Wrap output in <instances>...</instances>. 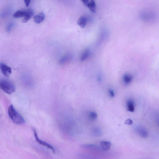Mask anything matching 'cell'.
<instances>
[{"label":"cell","mask_w":159,"mask_h":159,"mask_svg":"<svg viewBox=\"0 0 159 159\" xmlns=\"http://www.w3.org/2000/svg\"><path fill=\"white\" fill-rule=\"evenodd\" d=\"M81 1L90 11L94 13L96 12L97 5L94 0H81Z\"/></svg>","instance_id":"5b68a950"},{"label":"cell","mask_w":159,"mask_h":159,"mask_svg":"<svg viewBox=\"0 0 159 159\" xmlns=\"http://www.w3.org/2000/svg\"><path fill=\"white\" fill-rule=\"evenodd\" d=\"M127 110L131 112H134L135 109V102L133 99H129L126 102Z\"/></svg>","instance_id":"9c48e42d"},{"label":"cell","mask_w":159,"mask_h":159,"mask_svg":"<svg viewBox=\"0 0 159 159\" xmlns=\"http://www.w3.org/2000/svg\"><path fill=\"white\" fill-rule=\"evenodd\" d=\"M72 58V56L71 54H67L62 57L60 61V64H65L68 62L70 61Z\"/></svg>","instance_id":"2e32d148"},{"label":"cell","mask_w":159,"mask_h":159,"mask_svg":"<svg viewBox=\"0 0 159 159\" xmlns=\"http://www.w3.org/2000/svg\"><path fill=\"white\" fill-rule=\"evenodd\" d=\"M45 15L43 12H40L35 16L34 18V21L36 24H40L44 20Z\"/></svg>","instance_id":"30bf717a"},{"label":"cell","mask_w":159,"mask_h":159,"mask_svg":"<svg viewBox=\"0 0 159 159\" xmlns=\"http://www.w3.org/2000/svg\"><path fill=\"white\" fill-rule=\"evenodd\" d=\"M133 80V76L130 74H125L123 76V81L126 84L128 85L130 84Z\"/></svg>","instance_id":"5bb4252c"},{"label":"cell","mask_w":159,"mask_h":159,"mask_svg":"<svg viewBox=\"0 0 159 159\" xmlns=\"http://www.w3.org/2000/svg\"><path fill=\"white\" fill-rule=\"evenodd\" d=\"M31 0H24L25 5L26 7H28L30 5Z\"/></svg>","instance_id":"44dd1931"},{"label":"cell","mask_w":159,"mask_h":159,"mask_svg":"<svg viewBox=\"0 0 159 159\" xmlns=\"http://www.w3.org/2000/svg\"><path fill=\"white\" fill-rule=\"evenodd\" d=\"M90 51L88 49H87L83 51L82 53L81 57L80 60L81 61H84L89 58L90 56Z\"/></svg>","instance_id":"7c38bea8"},{"label":"cell","mask_w":159,"mask_h":159,"mask_svg":"<svg viewBox=\"0 0 159 159\" xmlns=\"http://www.w3.org/2000/svg\"><path fill=\"white\" fill-rule=\"evenodd\" d=\"M14 24L13 22H10L7 26V31L10 32L13 26H14Z\"/></svg>","instance_id":"ac0fdd59"},{"label":"cell","mask_w":159,"mask_h":159,"mask_svg":"<svg viewBox=\"0 0 159 159\" xmlns=\"http://www.w3.org/2000/svg\"><path fill=\"white\" fill-rule=\"evenodd\" d=\"M109 95L111 97L113 98L115 96V93L112 90H108Z\"/></svg>","instance_id":"d6986e66"},{"label":"cell","mask_w":159,"mask_h":159,"mask_svg":"<svg viewBox=\"0 0 159 159\" xmlns=\"http://www.w3.org/2000/svg\"><path fill=\"white\" fill-rule=\"evenodd\" d=\"M89 116L90 119L93 120H95L97 119L98 115L96 112L93 111L90 113Z\"/></svg>","instance_id":"e0dca14e"},{"label":"cell","mask_w":159,"mask_h":159,"mask_svg":"<svg viewBox=\"0 0 159 159\" xmlns=\"http://www.w3.org/2000/svg\"><path fill=\"white\" fill-rule=\"evenodd\" d=\"M34 134L35 139V140L38 144L42 146L47 147V148L51 149L53 153H55L56 152V149L54 148L50 144L45 142L44 141L40 140L39 138L37 131L34 129L33 130Z\"/></svg>","instance_id":"277c9868"},{"label":"cell","mask_w":159,"mask_h":159,"mask_svg":"<svg viewBox=\"0 0 159 159\" xmlns=\"http://www.w3.org/2000/svg\"><path fill=\"white\" fill-rule=\"evenodd\" d=\"M81 148L84 149H88L93 151H96L99 152L103 151L101 148H100L97 145L92 144H86L82 145Z\"/></svg>","instance_id":"52a82bcc"},{"label":"cell","mask_w":159,"mask_h":159,"mask_svg":"<svg viewBox=\"0 0 159 159\" xmlns=\"http://www.w3.org/2000/svg\"><path fill=\"white\" fill-rule=\"evenodd\" d=\"M33 11L31 9H26L25 10H19L15 12L13 15L15 18H19L24 17L22 21L23 23L28 22L33 15Z\"/></svg>","instance_id":"7a4b0ae2"},{"label":"cell","mask_w":159,"mask_h":159,"mask_svg":"<svg viewBox=\"0 0 159 159\" xmlns=\"http://www.w3.org/2000/svg\"><path fill=\"white\" fill-rule=\"evenodd\" d=\"M87 22V17L84 16H82L79 18L77 24L81 28H85Z\"/></svg>","instance_id":"8fae6325"},{"label":"cell","mask_w":159,"mask_h":159,"mask_svg":"<svg viewBox=\"0 0 159 159\" xmlns=\"http://www.w3.org/2000/svg\"><path fill=\"white\" fill-rule=\"evenodd\" d=\"M0 87L3 91L8 94L14 92L15 86L11 81L6 79H2L0 82Z\"/></svg>","instance_id":"3957f363"},{"label":"cell","mask_w":159,"mask_h":159,"mask_svg":"<svg viewBox=\"0 0 159 159\" xmlns=\"http://www.w3.org/2000/svg\"><path fill=\"white\" fill-rule=\"evenodd\" d=\"M136 130L141 137L145 138L148 137V132L143 127L140 126H138L136 128Z\"/></svg>","instance_id":"ba28073f"},{"label":"cell","mask_w":159,"mask_h":159,"mask_svg":"<svg viewBox=\"0 0 159 159\" xmlns=\"http://www.w3.org/2000/svg\"><path fill=\"white\" fill-rule=\"evenodd\" d=\"M1 69L3 74L6 76H10L12 73L11 68L3 63H1Z\"/></svg>","instance_id":"8992f818"},{"label":"cell","mask_w":159,"mask_h":159,"mask_svg":"<svg viewBox=\"0 0 159 159\" xmlns=\"http://www.w3.org/2000/svg\"><path fill=\"white\" fill-rule=\"evenodd\" d=\"M100 145L103 151H108L110 149L111 144L110 142L102 141L100 143Z\"/></svg>","instance_id":"4fadbf2b"},{"label":"cell","mask_w":159,"mask_h":159,"mask_svg":"<svg viewBox=\"0 0 159 159\" xmlns=\"http://www.w3.org/2000/svg\"><path fill=\"white\" fill-rule=\"evenodd\" d=\"M92 133L95 137H100L103 135V132L101 130L98 128H94L92 131Z\"/></svg>","instance_id":"9a60e30c"},{"label":"cell","mask_w":159,"mask_h":159,"mask_svg":"<svg viewBox=\"0 0 159 159\" xmlns=\"http://www.w3.org/2000/svg\"><path fill=\"white\" fill-rule=\"evenodd\" d=\"M132 120L130 119H127L125 122V124L127 125H131L133 124Z\"/></svg>","instance_id":"ffe728a7"},{"label":"cell","mask_w":159,"mask_h":159,"mask_svg":"<svg viewBox=\"0 0 159 159\" xmlns=\"http://www.w3.org/2000/svg\"><path fill=\"white\" fill-rule=\"evenodd\" d=\"M157 122L158 125L159 126V114H158L157 117Z\"/></svg>","instance_id":"7402d4cb"},{"label":"cell","mask_w":159,"mask_h":159,"mask_svg":"<svg viewBox=\"0 0 159 159\" xmlns=\"http://www.w3.org/2000/svg\"><path fill=\"white\" fill-rule=\"evenodd\" d=\"M8 115L12 121L17 125L23 124L25 123L24 117L18 112L12 105L8 108Z\"/></svg>","instance_id":"6da1fadb"}]
</instances>
